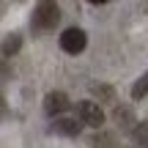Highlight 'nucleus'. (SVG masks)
<instances>
[{"label":"nucleus","mask_w":148,"mask_h":148,"mask_svg":"<svg viewBox=\"0 0 148 148\" xmlns=\"http://www.w3.org/2000/svg\"><path fill=\"white\" fill-rule=\"evenodd\" d=\"M93 143H96V148H110L112 137H110V134H104V137H93Z\"/></svg>","instance_id":"obj_9"},{"label":"nucleus","mask_w":148,"mask_h":148,"mask_svg":"<svg viewBox=\"0 0 148 148\" xmlns=\"http://www.w3.org/2000/svg\"><path fill=\"white\" fill-rule=\"evenodd\" d=\"M88 47V36H85L82 27H66L60 33V49L69 55H79L82 49Z\"/></svg>","instance_id":"obj_2"},{"label":"nucleus","mask_w":148,"mask_h":148,"mask_svg":"<svg viewBox=\"0 0 148 148\" xmlns=\"http://www.w3.org/2000/svg\"><path fill=\"white\" fill-rule=\"evenodd\" d=\"M60 22V8L55 3H38L33 11V25L41 27V30H52Z\"/></svg>","instance_id":"obj_1"},{"label":"nucleus","mask_w":148,"mask_h":148,"mask_svg":"<svg viewBox=\"0 0 148 148\" xmlns=\"http://www.w3.org/2000/svg\"><path fill=\"white\" fill-rule=\"evenodd\" d=\"M69 96L63 93V90H52V93H47V99H44V112L52 118H60V112L69 110Z\"/></svg>","instance_id":"obj_4"},{"label":"nucleus","mask_w":148,"mask_h":148,"mask_svg":"<svg viewBox=\"0 0 148 148\" xmlns=\"http://www.w3.org/2000/svg\"><path fill=\"white\" fill-rule=\"evenodd\" d=\"M145 96H148V71L134 82V88H132V99H145Z\"/></svg>","instance_id":"obj_8"},{"label":"nucleus","mask_w":148,"mask_h":148,"mask_svg":"<svg viewBox=\"0 0 148 148\" xmlns=\"http://www.w3.org/2000/svg\"><path fill=\"white\" fill-rule=\"evenodd\" d=\"M77 121L85 123V126L99 129L101 123H104V110H101L96 101H79L77 104Z\"/></svg>","instance_id":"obj_3"},{"label":"nucleus","mask_w":148,"mask_h":148,"mask_svg":"<svg viewBox=\"0 0 148 148\" xmlns=\"http://www.w3.org/2000/svg\"><path fill=\"white\" fill-rule=\"evenodd\" d=\"M132 137H134V143H137V145H143V148H148V121H143V123H137V126L132 129Z\"/></svg>","instance_id":"obj_7"},{"label":"nucleus","mask_w":148,"mask_h":148,"mask_svg":"<svg viewBox=\"0 0 148 148\" xmlns=\"http://www.w3.org/2000/svg\"><path fill=\"white\" fill-rule=\"evenodd\" d=\"M5 112H8V104H5V96L0 93V121L5 118Z\"/></svg>","instance_id":"obj_10"},{"label":"nucleus","mask_w":148,"mask_h":148,"mask_svg":"<svg viewBox=\"0 0 148 148\" xmlns=\"http://www.w3.org/2000/svg\"><path fill=\"white\" fill-rule=\"evenodd\" d=\"M79 129H82V123L77 121V118H55V123H52V132L55 134H63V137H77L79 134Z\"/></svg>","instance_id":"obj_5"},{"label":"nucleus","mask_w":148,"mask_h":148,"mask_svg":"<svg viewBox=\"0 0 148 148\" xmlns=\"http://www.w3.org/2000/svg\"><path fill=\"white\" fill-rule=\"evenodd\" d=\"M19 47H22V36H19V33H8V36L3 38V55H5V58L16 55Z\"/></svg>","instance_id":"obj_6"}]
</instances>
